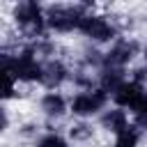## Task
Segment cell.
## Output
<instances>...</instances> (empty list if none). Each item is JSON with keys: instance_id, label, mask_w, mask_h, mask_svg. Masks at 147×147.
Listing matches in <instances>:
<instances>
[{"instance_id": "6da1fadb", "label": "cell", "mask_w": 147, "mask_h": 147, "mask_svg": "<svg viewBox=\"0 0 147 147\" xmlns=\"http://www.w3.org/2000/svg\"><path fill=\"white\" fill-rule=\"evenodd\" d=\"M7 32L18 44H32L48 37L46 28V5L37 0H18L5 7Z\"/></svg>"}, {"instance_id": "7a4b0ae2", "label": "cell", "mask_w": 147, "mask_h": 147, "mask_svg": "<svg viewBox=\"0 0 147 147\" xmlns=\"http://www.w3.org/2000/svg\"><path fill=\"white\" fill-rule=\"evenodd\" d=\"M126 30H129L126 23L115 14V9L94 2L90 7V11L85 14V18L80 21L78 37L83 39V44H90L96 48H108Z\"/></svg>"}, {"instance_id": "3957f363", "label": "cell", "mask_w": 147, "mask_h": 147, "mask_svg": "<svg viewBox=\"0 0 147 147\" xmlns=\"http://www.w3.org/2000/svg\"><path fill=\"white\" fill-rule=\"evenodd\" d=\"M94 2H83V0H74V2H48L46 5V28H48V37L53 39H71L78 34L80 21L85 18V14L90 11Z\"/></svg>"}, {"instance_id": "277c9868", "label": "cell", "mask_w": 147, "mask_h": 147, "mask_svg": "<svg viewBox=\"0 0 147 147\" xmlns=\"http://www.w3.org/2000/svg\"><path fill=\"white\" fill-rule=\"evenodd\" d=\"M142 46H145L142 37H138L131 30L122 32L108 48H103V69H115V71H129L131 74V69L142 57Z\"/></svg>"}, {"instance_id": "5b68a950", "label": "cell", "mask_w": 147, "mask_h": 147, "mask_svg": "<svg viewBox=\"0 0 147 147\" xmlns=\"http://www.w3.org/2000/svg\"><path fill=\"white\" fill-rule=\"evenodd\" d=\"M110 106V96L96 85L87 90H74L69 94V119L96 122V117Z\"/></svg>"}, {"instance_id": "8992f818", "label": "cell", "mask_w": 147, "mask_h": 147, "mask_svg": "<svg viewBox=\"0 0 147 147\" xmlns=\"http://www.w3.org/2000/svg\"><path fill=\"white\" fill-rule=\"evenodd\" d=\"M71 57L60 53L46 62H41V76H39V90L41 92H67L71 87Z\"/></svg>"}, {"instance_id": "52a82bcc", "label": "cell", "mask_w": 147, "mask_h": 147, "mask_svg": "<svg viewBox=\"0 0 147 147\" xmlns=\"http://www.w3.org/2000/svg\"><path fill=\"white\" fill-rule=\"evenodd\" d=\"M11 76L18 80L21 87H39L41 60L34 55L30 44H18L16 46V57H14V64H11Z\"/></svg>"}, {"instance_id": "ba28073f", "label": "cell", "mask_w": 147, "mask_h": 147, "mask_svg": "<svg viewBox=\"0 0 147 147\" xmlns=\"http://www.w3.org/2000/svg\"><path fill=\"white\" fill-rule=\"evenodd\" d=\"M37 113L44 126H57L69 117V94L67 92H41L37 96Z\"/></svg>"}, {"instance_id": "9c48e42d", "label": "cell", "mask_w": 147, "mask_h": 147, "mask_svg": "<svg viewBox=\"0 0 147 147\" xmlns=\"http://www.w3.org/2000/svg\"><path fill=\"white\" fill-rule=\"evenodd\" d=\"M145 90H147V85H142L140 80H136V78L129 74V78L110 94V106H117V108H122V110H126V113L131 115V113L136 110V106L140 103Z\"/></svg>"}, {"instance_id": "30bf717a", "label": "cell", "mask_w": 147, "mask_h": 147, "mask_svg": "<svg viewBox=\"0 0 147 147\" xmlns=\"http://www.w3.org/2000/svg\"><path fill=\"white\" fill-rule=\"evenodd\" d=\"M96 129H99V133H103V136H117L119 131H124L126 126H131L133 124V119H131V115L126 113V110H122V108H117V106H108L99 117H96Z\"/></svg>"}, {"instance_id": "8fae6325", "label": "cell", "mask_w": 147, "mask_h": 147, "mask_svg": "<svg viewBox=\"0 0 147 147\" xmlns=\"http://www.w3.org/2000/svg\"><path fill=\"white\" fill-rule=\"evenodd\" d=\"M64 133L69 136V140L74 145H90L96 140L99 136V129L94 122H83V119H71L64 129Z\"/></svg>"}, {"instance_id": "7c38bea8", "label": "cell", "mask_w": 147, "mask_h": 147, "mask_svg": "<svg viewBox=\"0 0 147 147\" xmlns=\"http://www.w3.org/2000/svg\"><path fill=\"white\" fill-rule=\"evenodd\" d=\"M30 147H74V142L69 140V136L64 133V129L44 126L41 133L30 142Z\"/></svg>"}, {"instance_id": "4fadbf2b", "label": "cell", "mask_w": 147, "mask_h": 147, "mask_svg": "<svg viewBox=\"0 0 147 147\" xmlns=\"http://www.w3.org/2000/svg\"><path fill=\"white\" fill-rule=\"evenodd\" d=\"M145 138H147V133H145L138 124H131V126H126L124 131H119L117 136H113L108 147H142Z\"/></svg>"}, {"instance_id": "5bb4252c", "label": "cell", "mask_w": 147, "mask_h": 147, "mask_svg": "<svg viewBox=\"0 0 147 147\" xmlns=\"http://www.w3.org/2000/svg\"><path fill=\"white\" fill-rule=\"evenodd\" d=\"M14 126V113L9 108V103H0V138L7 136Z\"/></svg>"}]
</instances>
